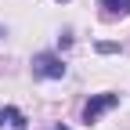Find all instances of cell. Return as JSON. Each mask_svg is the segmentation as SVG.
I'll use <instances>...</instances> for the list:
<instances>
[{"mask_svg": "<svg viewBox=\"0 0 130 130\" xmlns=\"http://www.w3.org/2000/svg\"><path fill=\"white\" fill-rule=\"evenodd\" d=\"M98 4L105 7L108 18H123V14H130V0H98Z\"/></svg>", "mask_w": 130, "mask_h": 130, "instance_id": "4", "label": "cell"}, {"mask_svg": "<svg viewBox=\"0 0 130 130\" xmlns=\"http://www.w3.org/2000/svg\"><path fill=\"white\" fill-rule=\"evenodd\" d=\"M0 130H25V116L18 108H0Z\"/></svg>", "mask_w": 130, "mask_h": 130, "instance_id": "3", "label": "cell"}, {"mask_svg": "<svg viewBox=\"0 0 130 130\" xmlns=\"http://www.w3.org/2000/svg\"><path fill=\"white\" fill-rule=\"evenodd\" d=\"M32 72H36L40 79H61L65 76V61L51 51H40L36 58H32Z\"/></svg>", "mask_w": 130, "mask_h": 130, "instance_id": "1", "label": "cell"}, {"mask_svg": "<svg viewBox=\"0 0 130 130\" xmlns=\"http://www.w3.org/2000/svg\"><path fill=\"white\" fill-rule=\"evenodd\" d=\"M116 105H119V94H94L83 105V123H98L105 112H112Z\"/></svg>", "mask_w": 130, "mask_h": 130, "instance_id": "2", "label": "cell"}, {"mask_svg": "<svg viewBox=\"0 0 130 130\" xmlns=\"http://www.w3.org/2000/svg\"><path fill=\"white\" fill-rule=\"evenodd\" d=\"M51 130H69V126H61V123H58V126H51Z\"/></svg>", "mask_w": 130, "mask_h": 130, "instance_id": "5", "label": "cell"}]
</instances>
